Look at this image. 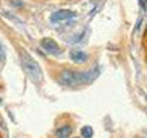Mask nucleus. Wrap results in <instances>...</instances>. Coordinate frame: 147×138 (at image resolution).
<instances>
[{
    "label": "nucleus",
    "instance_id": "423d86ee",
    "mask_svg": "<svg viewBox=\"0 0 147 138\" xmlns=\"http://www.w3.org/2000/svg\"><path fill=\"white\" fill-rule=\"evenodd\" d=\"M74 129L69 126V124H63L61 127H58L57 131H55V137L57 138H69L72 135Z\"/></svg>",
    "mask_w": 147,
    "mask_h": 138
},
{
    "label": "nucleus",
    "instance_id": "20e7f679",
    "mask_svg": "<svg viewBox=\"0 0 147 138\" xmlns=\"http://www.w3.org/2000/svg\"><path fill=\"white\" fill-rule=\"evenodd\" d=\"M75 17V12L71 11V9H58L51 14L49 20L52 23H58V22H63V20H69V18H74Z\"/></svg>",
    "mask_w": 147,
    "mask_h": 138
},
{
    "label": "nucleus",
    "instance_id": "1a4fd4ad",
    "mask_svg": "<svg viewBox=\"0 0 147 138\" xmlns=\"http://www.w3.org/2000/svg\"><path fill=\"white\" fill-rule=\"evenodd\" d=\"M140 5H141V8H144V0H140Z\"/></svg>",
    "mask_w": 147,
    "mask_h": 138
},
{
    "label": "nucleus",
    "instance_id": "7ed1b4c3",
    "mask_svg": "<svg viewBox=\"0 0 147 138\" xmlns=\"http://www.w3.org/2000/svg\"><path fill=\"white\" fill-rule=\"evenodd\" d=\"M40 46H41V49H45V52H48L49 55H60L61 54V49H60L58 43L54 39H49V37L41 39Z\"/></svg>",
    "mask_w": 147,
    "mask_h": 138
},
{
    "label": "nucleus",
    "instance_id": "39448f33",
    "mask_svg": "<svg viewBox=\"0 0 147 138\" xmlns=\"http://www.w3.org/2000/svg\"><path fill=\"white\" fill-rule=\"evenodd\" d=\"M69 57H71V60H72L74 63L81 64V63H86V62H87L89 55H87L84 51H81V49H71V52H69Z\"/></svg>",
    "mask_w": 147,
    "mask_h": 138
},
{
    "label": "nucleus",
    "instance_id": "9d476101",
    "mask_svg": "<svg viewBox=\"0 0 147 138\" xmlns=\"http://www.w3.org/2000/svg\"><path fill=\"white\" fill-rule=\"evenodd\" d=\"M0 103H2V98H0Z\"/></svg>",
    "mask_w": 147,
    "mask_h": 138
},
{
    "label": "nucleus",
    "instance_id": "f03ea898",
    "mask_svg": "<svg viewBox=\"0 0 147 138\" xmlns=\"http://www.w3.org/2000/svg\"><path fill=\"white\" fill-rule=\"evenodd\" d=\"M20 58H22V66H23L25 74L34 83H40L41 78H43V71H41L40 64L37 63L28 52H22L20 54Z\"/></svg>",
    "mask_w": 147,
    "mask_h": 138
},
{
    "label": "nucleus",
    "instance_id": "f257e3e1",
    "mask_svg": "<svg viewBox=\"0 0 147 138\" xmlns=\"http://www.w3.org/2000/svg\"><path fill=\"white\" fill-rule=\"evenodd\" d=\"M98 75H100L98 68H94L92 71H87V72H75V71H71V69H64L58 75V83H61L63 86H67V87H74L78 85L92 83Z\"/></svg>",
    "mask_w": 147,
    "mask_h": 138
},
{
    "label": "nucleus",
    "instance_id": "0eeeda50",
    "mask_svg": "<svg viewBox=\"0 0 147 138\" xmlns=\"http://www.w3.org/2000/svg\"><path fill=\"white\" fill-rule=\"evenodd\" d=\"M81 137L83 138H92V137H94V129H92L90 126L81 127Z\"/></svg>",
    "mask_w": 147,
    "mask_h": 138
},
{
    "label": "nucleus",
    "instance_id": "6e6552de",
    "mask_svg": "<svg viewBox=\"0 0 147 138\" xmlns=\"http://www.w3.org/2000/svg\"><path fill=\"white\" fill-rule=\"evenodd\" d=\"M5 58H6V57H5V51H3V46L0 45V69H2V68H3V64H5Z\"/></svg>",
    "mask_w": 147,
    "mask_h": 138
}]
</instances>
